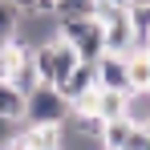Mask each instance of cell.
<instances>
[{
    "label": "cell",
    "mask_w": 150,
    "mask_h": 150,
    "mask_svg": "<svg viewBox=\"0 0 150 150\" xmlns=\"http://www.w3.org/2000/svg\"><path fill=\"white\" fill-rule=\"evenodd\" d=\"M57 37L69 41L77 49V61H98L101 53H105L98 16H61V21H57Z\"/></svg>",
    "instance_id": "obj_1"
},
{
    "label": "cell",
    "mask_w": 150,
    "mask_h": 150,
    "mask_svg": "<svg viewBox=\"0 0 150 150\" xmlns=\"http://www.w3.org/2000/svg\"><path fill=\"white\" fill-rule=\"evenodd\" d=\"M69 101L61 98V89L49 85V81H41L37 89H28L25 93V126H61L69 118Z\"/></svg>",
    "instance_id": "obj_2"
},
{
    "label": "cell",
    "mask_w": 150,
    "mask_h": 150,
    "mask_svg": "<svg viewBox=\"0 0 150 150\" xmlns=\"http://www.w3.org/2000/svg\"><path fill=\"white\" fill-rule=\"evenodd\" d=\"M28 57H33V65H37V77L49 81V85H57V81L77 65V49L69 45V41H61V37L41 41L37 49H28Z\"/></svg>",
    "instance_id": "obj_3"
},
{
    "label": "cell",
    "mask_w": 150,
    "mask_h": 150,
    "mask_svg": "<svg viewBox=\"0 0 150 150\" xmlns=\"http://www.w3.org/2000/svg\"><path fill=\"white\" fill-rule=\"evenodd\" d=\"M93 81L101 89H114V93H126L130 89V73H126V57L122 53H101L93 61Z\"/></svg>",
    "instance_id": "obj_4"
},
{
    "label": "cell",
    "mask_w": 150,
    "mask_h": 150,
    "mask_svg": "<svg viewBox=\"0 0 150 150\" xmlns=\"http://www.w3.org/2000/svg\"><path fill=\"white\" fill-rule=\"evenodd\" d=\"M93 85H98V81H93V61H77L73 69L57 81L61 98L69 101V105H73V98H81V93H85V89H93Z\"/></svg>",
    "instance_id": "obj_5"
},
{
    "label": "cell",
    "mask_w": 150,
    "mask_h": 150,
    "mask_svg": "<svg viewBox=\"0 0 150 150\" xmlns=\"http://www.w3.org/2000/svg\"><path fill=\"white\" fill-rule=\"evenodd\" d=\"M122 118L130 126H150V89L146 85H130L122 93Z\"/></svg>",
    "instance_id": "obj_6"
},
{
    "label": "cell",
    "mask_w": 150,
    "mask_h": 150,
    "mask_svg": "<svg viewBox=\"0 0 150 150\" xmlns=\"http://www.w3.org/2000/svg\"><path fill=\"white\" fill-rule=\"evenodd\" d=\"M4 81H8V85H12V89H21V93H28V89H37V85H41V77H37V65H33V57H21V65H16V69H12V73L4 77Z\"/></svg>",
    "instance_id": "obj_7"
},
{
    "label": "cell",
    "mask_w": 150,
    "mask_h": 150,
    "mask_svg": "<svg viewBox=\"0 0 150 150\" xmlns=\"http://www.w3.org/2000/svg\"><path fill=\"white\" fill-rule=\"evenodd\" d=\"M0 114H4V118L25 122V93H21V89H12L4 77H0Z\"/></svg>",
    "instance_id": "obj_8"
},
{
    "label": "cell",
    "mask_w": 150,
    "mask_h": 150,
    "mask_svg": "<svg viewBox=\"0 0 150 150\" xmlns=\"http://www.w3.org/2000/svg\"><path fill=\"white\" fill-rule=\"evenodd\" d=\"M93 114H98L101 122H110V118H122V93H114V89H101V85H98V105H93Z\"/></svg>",
    "instance_id": "obj_9"
},
{
    "label": "cell",
    "mask_w": 150,
    "mask_h": 150,
    "mask_svg": "<svg viewBox=\"0 0 150 150\" xmlns=\"http://www.w3.org/2000/svg\"><path fill=\"white\" fill-rule=\"evenodd\" d=\"M25 53H28V49L16 41V37H12V41H0V77L12 73V69L21 65V57H25Z\"/></svg>",
    "instance_id": "obj_10"
},
{
    "label": "cell",
    "mask_w": 150,
    "mask_h": 150,
    "mask_svg": "<svg viewBox=\"0 0 150 150\" xmlns=\"http://www.w3.org/2000/svg\"><path fill=\"white\" fill-rule=\"evenodd\" d=\"M93 4L98 0H53V16H93Z\"/></svg>",
    "instance_id": "obj_11"
},
{
    "label": "cell",
    "mask_w": 150,
    "mask_h": 150,
    "mask_svg": "<svg viewBox=\"0 0 150 150\" xmlns=\"http://www.w3.org/2000/svg\"><path fill=\"white\" fill-rule=\"evenodd\" d=\"M16 21H21V8L12 0H0V41H12L16 37Z\"/></svg>",
    "instance_id": "obj_12"
},
{
    "label": "cell",
    "mask_w": 150,
    "mask_h": 150,
    "mask_svg": "<svg viewBox=\"0 0 150 150\" xmlns=\"http://www.w3.org/2000/svg\"><path fill=\"white\" fill-rule=\"evenodd\" d=\"M105 4H110V8H130L134 0H105Z\"/></svg>",
    "instance_id": "obj_13"
},
{
    "label": "cell",
    "mask_w": 150,
    "mask_h": 150,
    "mask_svg": "<svg viewBox=\"0 0 150 150\" xmlns=\"http://www.w3.org/2000/svg\"><path fill=\"white\" fill-rule=\"evenodd\" d=\"M146 89H150V81H146Z\"/></svg>",
    "instance_id": "obj_14"
}]
</instances>
